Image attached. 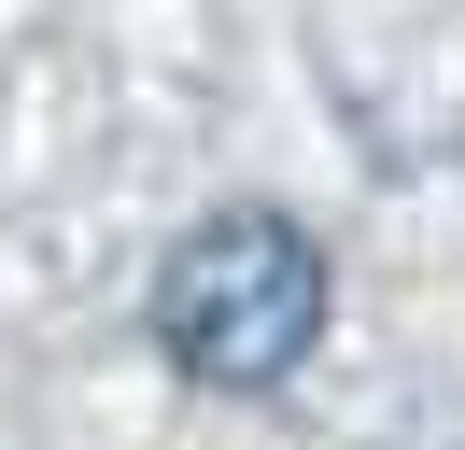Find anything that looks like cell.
<instances>
[{
  "label": "cell",
  "mask_w": 465,
  "mask_h": 450,
  "mask_svg": "<svg viewBox=\"0 0 465 450\" xmlns=\"http://www.w3.org/2000/svg\"><path fill=\"white\" fill-rule=\"evenodd\" d=\"M324 338V240L282 211H212L170 240V268H155V352L183 366V380L212 394H268L296 380Z\"/></svg>",
  "instance_id": "6da1fadb"
}]
</instances>
